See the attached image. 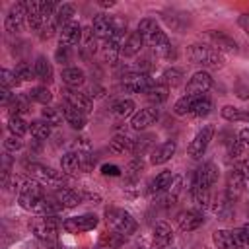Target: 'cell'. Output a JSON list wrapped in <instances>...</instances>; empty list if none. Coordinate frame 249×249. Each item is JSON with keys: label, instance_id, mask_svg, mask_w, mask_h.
Masks as SVG:
<instances>
[{"label": "cell", "instance_id": "obj_1", "mask_svg": "<svg viewBox=\"0 0 249 249\" xmlns=\"http://www.w3.org/2000/svg\"><path fill=\"white\" fill-rule=\"evenodd\" d=\"M187 56L193 64H198L202 68H212L218 70L224 66V56L218 49L210 47V45H202V43H195L187 49Z\"/></svg>", "mask_w": 249, "mask_h": 249}, {"label": "cell", "instance_id": "obj_2", "mask_svg": "<svg viewBox=\"0 0 249 249\" xmlns=\"http://www.w3.org/2000/svg\"><path fill=\"white\" fill-rule=\"evenodd\" d=\"M105 220H107V224H109L115 231H119V233H123V235H130V233H134L136 228H138V224H136V220L132 218V214L126 212L124 208H117V206L105 208Z\"/></svg>", "mask_w": 249, "mask_h": 249}, {"label": "cell", "instance_id": "obj_3", "mask_svg": "<svg viewBox=\"0 0 249 249\" xmlns=\"http://www.w3.org/2000/svg\"><path fill=\"white\" fill-rule=\"evenodd\" d=\"M62 224H64V222H60L56 214H51V216H41V218H37V220L31 224V230H33L35 237H39L43 243H49V241H54V239H56V231H58V228H60Z\"/></svg>", "mask_w": 249, "mask_h": 249}, {"label": "cell", "instance_id": "obj_4", "mask_svg": "<svg viewBox=\"0 0 249 249\" xmlns=\"http://www.w3.org/2000/svg\"><path fill=\"white\" fill-rule=\"evenodd\" d=\"M43 196H45V193H43L41 183H37V181H33V179H27V181L19 187L18 202H19V206L25 208V210H35V206L41 202Z\"/></svg>", "mask_w": 249, "mask_h": 249}, {"label": "cell", "instance_id": "obj_5", "mask_svg": "<svg viewBox=\"0 0 249 249\" xmlns=\"http://www.w3.org/2000/svg\"><path fill=\"white\" fill-rule=\"evenodd\" d=\"M154 88V80L150 74H140V72H132L126 74L123 78V89L130 91V93H148Z\"/></svg>", "mask_w": 249, "mask_h": 249}, {"label": "cell", "instance_id": "obj_6", "mask_svg": "<svg viewBox=\"0 0 249 249\" xmlns=\"http://www.w3.org/2000/svg\"><path fill=\"white\" fill-rule=\"evenodd\" d=\"M214 138V126L212 124H206V126H202L196 134H195V138L191 140V144H189V148H187V154L191 156V158H200L204 152H206V148H208V144H210V140Z\"/></svg>", "mask_w": 249, "mask_h": 249}, {"label": "cell", "instance_id": "obj_7", "mask_svg": "<svg viewBox=\"0 0 249 249\" xmlns=\"http://www.w3.org/2000/svg\"><path fill=\"white\" fill-rule=\"evenodd\" d=\"M25 19H27L25 2H16V4L8 10V14H6V18H4V27H6L8 33H18V31H21Z\"/></svg>", "mask_w": 249, "mask_h": 249}, {"label": "cell", "instance_id": "obj_8", "mask_svg": "<svg viewBox=\"0 0 249 249\" xmlns=\"http://www.w3.org/2000/svg\"><path fill=\"white\" fill-rule=\"evenodd\" d=\"M218 181V167L208 161V163H202L195 173H193V181H191V187H200V189H208Z\"/></svg>", "mask_w": 249, "mask_h": 249}, {"label": "cell", "instance_id": "obj_9", "mask_svg": "<svg viewBox=\"0 0 249 249\" xmlns=\"http://www.w3.org/2000/svg\"><path fill=\"white\" fill-rule=\"evenodd\" d=\"M212 88V76L206 70H198L185 86V95H204Z\"/></svg>", "mask_w": 249, "mask_h": 249}, {"label": "cell", "instance_id": "obj_10", "mask_svg": "<svg viewBox=\"0 0 249 249\" xmlns=\"http://www.w3.org/2000/svg\"><path fill=\"white\" fill-rule=\"evenodd\" d=\"M97 216L95 214H82V216H72L68 220H64L62 228L68 233H82V231H89L97 226Z\"/></svg>", "mask_w": 249, "mask_h": 249}, {"label": "cell", "instance_id": "obj_11", "mask_svg": "<svg viewBox=\"0 0 249 249\" xmlns=\"http://www.w3.org/2000/svg\"><path fill=\"white\" fill-rule=\"evenodd\" d=\"M25 8H27V23L33 31H41L43 25L47 23V18H45V10H43V0H29L25 2Z\"/></svg>", "mask_w": 249, "mask_h": 249}, {"label": "cell", "instance_id": "obj_12", "mask_svg": "<svg viewBox=\"0 0 249 249\" xmlns=\"http://www.w3.org/2000/svg\"><path fill=\"white\" fill-rule=\"evenodd\" d=\"M64 103H68L70 107L82 111L84 115H88V113L93 109L89 95H88V93H82V91H78V89H64Z\"/></svg>", "mask_w": 249, "mask_h": 249}, {"label": "cell", "instance_id": "obj_13", "mask_svg": "<svg viewBox=\"0 0 249 249\" xmlns=\"http://www.w3.org/2000/svg\"><path fill=\"white\" fill-rule=\"evenodd\" d=\"M158 117H160V111H158L156 107H144V109H140L138 113L132 115L130 126H132L134 130H144V128H148L150 124H154V123L158 121Z\"/></svg>", "mask_w": 249, "mask_h": 249}, {"label": "cell", "instance_id": "obj_14", "mask_svg": "<svg viewBox=\"0 0 249 249\" xmlns=\"http://www.w3.org/2000/svg\"><path fill=\"white\" fill-rule=\"evenodd\" d=\"M27 169L33 177L45 181V183H60L62 181V171H56L49 165H43V163H27Z\"/></svg>", "mask_w": 249, "mask_h": 249}, {"label": "cell", "instance_id": "obj_15", "mask_svg": "<svg viewBox=\"0 0 249 249\" xmlns=\"http://www.w3.org/2000/svg\"><path fill=\"white\" fill-rule=\"evenodd\" d=\"M84 37V31H82V25L78 21H70L66 23L64 27H60V45H66V47H74L82 41Z\"/></svg>", "mask_w": 249, "mask_h": 249}, {"label": "cell", "instance_id": "obj_16", "mask_svg": "<svg viewBox=\"0 0 249 249\" xmlns=\"http://www.w3.org/2000/svg\"><path fill=\"white\" fill-rule=\"evenodd\" d=\"M175 148H177L175 140H165V142H161L160 146H156V148L152 150L150 163H152V165H161V163L169 161V160L173 158V154H175Z\"/></svg>", "mask_w": 249, "mask_h": 249}, {"label": "cell", "instance_id": "obj_17", "mask_svg": "<svg viewBox=\"0 0 249 249\" xmlns=\"http://www.w3.org/2000/svg\"><path fill=\"white\" fill-rule=\"evenodd\" d=\"M177 224L183 231H193V230H198L204 224V216H202L200 210H187V212L179 214Z\"/></svg>", "mask_w": 249, "mask_h": 249}, {"label": "cell", "instance_id": "obj_18", "mask_svg": "<svg viewBox=\"0 0 249 249\" xmlns=\"http://www.w3.org/2000/svg\"><path fill=\"white\" fill-rule=\"evenodd\" d=\"M171 241H173V231H171L169 224H165V222H158V224L154 226L152 249H165Z\"/></svg>", "mask_w": 249, "mask_h": 249}, {"label": "cell", "instance_id": "obj_19", "mask_svg": "<svg viewBox=\"0 0 249 249\" xmlns=\"http://www.w3.org/2000/svg\"><path fill=\"white\" fill-rule=\"evenodd\" d=\"M54 200L62 206V208H72V206H76V204H80L82 202V198H84V195L82 193H78V191H74V189H56L54 191Z\"/></svg>", "mask_w": 249, "mask_h": 249}, {"label": "cell", "instance_id": "obj_20", "mask_svg": "<svg viewBox=\"0 0 249 249\" xmlns=\"http://www.w3.org/2000/svg\"><path fill=\"white\" fill-rule=\"evenodd\" d=\"M111 23H113V16H105V14H99L93 18V23H91V31L95 37L103 39V41H109L111 39Z\"/></svg>", "mask_w": 249, "mask_h": 249}, {"label": "cell", "instance_id": "obj_21", "mask_svg": "<svg viewBox=\"0 0 249 249\" xmlns=\"http://www.w3.org/2000/svg\"><path fill=\"white\" fill-rule=\"evenodd\" d=\"M161 16H163V21H165L171 29H175V31H179V33H183L185 27L189 25V14H185V12L165 10Z\"/></svg>", "mask_w": 249, "mask_h": 249}, {"label": "cell", "instance_id": "obj_22", "mask_svg": "<svg viewBox=\"0 0 249 249\" xmlns=\"http://www.w3.org/2000/svg\"><path fill=\"white\" fill-rule=\"evenodd\" d=\"M243 185H245V177L239 171V167L231 169L230 175H228V191H226V196L231 198V200H235L239 196V193L243 191Z\"/></svg>", "mask_w": 249, "mask_h": 249}, {"label": "cell", "instance_id": "obj_23", "mask_svg": "<svg viewBox=\"0 0 249 249\" xmlns=\"http://www.w3.org/2000/svg\"><path fill=\"white\" fill-rule=\"evenodd\" d=\"M208 37H210V41L214 43V49L218 47L220 53H222V51H226V53H237V43H235L230 35H226L224 31H210Z\"/></svg>", "mask_w": 249, "mask_h": 249}, {"label": "cell", "instance_id": "obj_24", "mask_svg": "<svg viewBox=\"0 0 249 249\" xmlns=\"http://www.w3.org/2000/svg\"><path fill=\"white\" fill-rule=\"evenodd\" d=\"M33 68H35L37 80H41L43 84H51V82H53V64L49 62V58H47L45 54H39V56L35 58Z\"/></svg>", "mask_w": 249, "mask_h": 249}, {"label": "cell", "instance_id": "obj_25", "mask_svg": "<svg viewBox=\"0 0 249 249\" xmlns=\"http://www.w3.org/2000/svg\"><path fill=\"white\" fill-rule=\"evenodd\" d=\"M60 111H62V117H64V121L72 126V128H78V130H82L84 126H86V115L82 113V111H78V109H74V107H70L68 103H64L62 107H60Z\"/></svg>", "mask_w": 249, "mask_h": 249}, {"label": "cell", "instance_id": "obj_26", "mask_svg": "<svg viewBox=\"0 0 249 249\" xmlns=\"http://www.w3.org/2000/svg\"><path fill=\"white\" fill-rule=\"evenodd\" d=\"M60 78H62V82L72 89V88H78V86H82L84 82H86V74H84V70L82 68H78V66H66L64 70H62V74H60Z\"/></svg>", "mask_w": 249, "mask_h": 249}, {"label": "cell", "instance_id": "obj_27", "mask_svg": "<svg viewBox=\"0 0 249 249\" xmlns=\"http://www.w3.org/2000/svg\"><path fill=\"white\" fill-rule=\"evenodd\" d=\"M142 47H144V39L140 37L138 31H132V33L126 37V41H124V45H123V49H121V54H123V56H134V54H138V53L142 51Z\"/></svg>", "mask_w": 249, "mask_h": 249}, {"label": "cell", "instance_id": "obj_28", "mask_svg": "<svg viewBox=\"0 0 249 249\" xmlns=\"http://www.w3.org/2000/svg\"><path fill=\"white\" fill-rule=\"evenodd\" d=\"M171 181H173L171 171H161V173H158V175L150 181L148 193H150V195H160V193H163V191H167V189L171 187Z\"/></svg>", "mask_w": 249, "mask_h": 249}, {"label": "cell", "instance_id": "obj_29", "mask_svg": "<svg viewBox=\"0 0 249 249\" xmlns=\"http://www.w3.org/2000/svg\"><path fill=\"white\" fill-rule=\"evenodd\" d=\"M222 117L230 123H247L249 124V109L226 105V107H222Z\"/></svg>", "mask_w": 249, "mask_h": 249}, {"label": "cell", "instance_id": "obj_30", "mask_svg": "<svg viewBox=\"0 0 249 249\" xmlns=\"http://www.w3.org/2000/svg\"><path fill=\"white\" fill-rule=\"evenodd\" d=\"M60 169L64 173H74L82 169V154L80 152H66L60 158Z\"/></svg>", "mask_w": 249, "mask_h": 249}, {"label": "cell", "instance_id": "obj_31", "mask_svg": "<svg viewBox=\"0 0 249 249\" xmlns=\"http://www.w3.org/2000/svg\"><path fill=\"white\" fill-rule=\"evenodd\" d=\"M121 43L117 41H103V47H101V54H103V60L107 64H115L119 54H121Z\"/></svg>", "mask_w": 249, "mask_h": 249}, {"label": "cell", "instance_id": "obj_32", "mask_svg": "<svg viewBox=\"0 0 249 249\" xmlns=\"http://www.w3.org/2000/svg\"><path fill=\"white\" fill-rule=\"evenodd\" d=\"M212 239H214V243H216L218 249H237L235 239H233L231 231H228V230H216L214 235H212Z\"/></svg>", "mask_w": 249, "mask_h": 249}, {"label": "cell", "instance_id": "obj_33", "mask_svg": "<svg viewBox=\"0 0 249 249\" xmlns=\"http://www.w3.org/2000/svg\"><path fill=\"white\" fill-rule=\"evenodd\" d=\"M51 124H47L43 119H37V121H31L29 123V132L35 140H47L51 136Z\"/></svg>", "mask_w": 249, "mask_h": 249}, {"label": "cell", "instance_id": "obj_34", "mask_svg": "<svg viewBox=\"0 0 249 249\" xmlns=\"http://www.w3.org/2000/svg\"><path fill=\"white\" fill-rule=\"evenodd\" d=\"M196 99H198V95H183L181 99L175 101V105H173V113L179 115V117H183V115H191V111H193Z\"/></svg>", "mask_w": 249, "mask_h": 249}, {"label": "cell", "instance_id": "obj_35", "mask_svg": "<svg viewBox=\"0 0 249 249\" xmlns=\"http://www.w3.org/2000/svg\"><path fill=\"white\" fill-rule=\"evenodd\" d=\"M132 142L134 140H130L126 134H115L109 142V148L113 154H124L126 150H132Z\"/></svg>", "mask_w": 249, "mask_h": 249}, {"label": "cell", "instance_id": "obj_36", "mask_svg": "<svg viewBox=\"0 0 249 249\" xmlns=\"http://www.w3.org/2000/svg\"><path fill=\"white\" fill-rule=\"evenodd\" d=\"M29 101H31V99H29L27 95H18V93H16L14 99H12V103L8 105V107H10V117H14V115L19 117L21 113H27V111H29Z\"/></svg>", "mask_w": 249, "mask_h": 249}, {"label": "cell", "instance_id": "obj_37", "mask_svg": "<svg viewBox=\"0 0 249 249\" xmlns=\"http://www.w3.org/2000/svg\"><path fill=\"white\" fill-rule=\"evenodd\" d=\"M74 4H60L58 8H56V12H54V19H56V25H60V27H64L66 23H70L72 21V16H74Z\"/></svg>", "mask_w": 249, "mask_h": 249}, {"label": "cell", "instance_id": "obj_38", "mask_svg": "<svg viewBox=\"0 0 249 249\" xmlns=\"http://www.w3.org/2000/svg\"><path fill=\"white\" fill-rule=\"evenodd\" d=\"M161 82H163V86H171V88L179 86L183 82V70L181 68H175V66L165 68L161 72Z\"/></svg>", "mask_w": 249, "mask_h": 249}, {"label": "cell", "instance_id": "obj_39", "mask_svg": "<svg viewBox=\"0 0 249 249\" xmlns=\"http://www.w3.org/2000/svg\"><path fill=\"white\" fill-rule=\"evenodd\" d=\"M111 111H113L117 117H128V115H132V111H134V101H132V99H124V97H121V99L113 101Z\"/></svg>", "mask_w": 249, "mask_h": 249}, {"label": "cell", "instance_id": "obj_40", "mask_svg": "<svg viewBox=\"0 0 249 249\" xmlns=\"http://www.w3.org/2000/svg\"><path fill=\"white\" fill-rule=\"evenodd\" d=\"M27 97H29L31 101H37V103L49 105V103H51V99H53V93L49 91V88H47V86H37V88H33L31 91H27Z\"/></svg>", "mask_w": 249, "mask_h": 249}, {"label": "cell", "instance_id": "obj_41", "mask_svg": "<svg viewBox=\"0 0 249 249\" xmlns=\"http://www.w3.org/2000/svg\"><path fill=\"white\" fill-rule=\"evenodd\" d=\"M41 119H43L47 124H51V126H58V124L62 123V111L45 105V107L41 109Z\"/></svg>", "mask_w": 249, "mask_h": 249}, {"label": "cell", "instance_id": "obj_42", "mask_svg": "<svg viewBox=\"0 0 249 249\" xmlns=\"http://www.w3.org/2000/svg\"><path fill=\"white\" fill-rule=\"evenodd\" d=\"M152 142H154V134H142V136H138L132 142V154L136 158H142V154L148 152V148L152 146Z\"/></svg>", "mask_w": 249, "mask_h": 249}, {"label": "cell", "instance_id": "obj_43", "mask_svg": "<svg viewBox=\"0 0 249 249\" xmlns=\"http://www.w3.org/2000/svg\"><path fill=\"white\" fill-rule=\"evenodd\" d=\"M8 128H10V132H12V136H18V138H21L27 130H29V123H25L21 117H10L8 119Z\"/></svg>", "mask_w": 249, "mask_h": 249}, {"label": "cell", "instance_id": "obj_44", "mask_svg": "<svg viewBox=\"0 0 249 249\" xmlns=\"http://www.w3.org/2000/svg\"><path fill=\"white\" fill-rule=\"evenodd\" d=\"M191 198H193L196 208H206L210 202V191L200 189V187H191Z\"/></svg>", "mask_w": 249, "mask_h": 249}, {"label": "cell", "instance_id": "obj_45", "mask_svg": "<svg viewBox=\"0 0 249 249\" xmlns=\"http://www.w3.org/2000/svg\"><path fill=\"white\" fill-rule=\"evenodd\" d=\"M210 111H212V101H210V97L198 95V99L195 101V107H193L191 115H193V117H206Z\"/></svg>", "mask_w": 249, "mask_h": 249}, {"label": "cell", "instance_id": "obj_46", "mask_svg": "<svg viewBox=\"0 0 249 249\" xmlns=\"http://www.w3.org/2000/svg\"><path fill=\"white\" fill-rule=\"evenodd\" d=\"M126 33V19L119 18V16H113V23H111V39L109 41H117L121 43L123 35Z\"/></svg>", "mask_w": 249, "mask_h": 249}, {"label": "cell", "instance_id": "obj_47", "mask_svg": "<svg viewBox=\"0 0 249 249\" xmlns=\"http://www.w3.org/2000/svg\"><path fill=\"white\" fill-rule=\"evenodd\" d=\"M214 212L220 216V220H228V218L233 214V200H231V198H228V196L224 195V198H222L220 202H216Z\"/></svg>", "mask_w": 249, "mask_h": 249}, {"label": "cell", "instance_id": "obj_48", "mask_svg": "<svg viewBox=\"0 0 249 249\" xmlns=\"http://www.w3.org/2000/svg\"><path fill=\"white\" fill-rule=\"evenodd\" d=\"M123 239H124L123 233H119V231H107V233H103V237H101V241H99V247L115 249V247H119V245L123 243Z\"/></svg>", "mask_w": 249, "mask_h": 249}, {"label": "cell", "instance_id": "obj_49", "mask_svg": "<svg viewBox=\"0 0 249 249\" xmlns=\"http://www.w3.org/2000/svg\"><path fill=\"white\" fill-rule=\"evenodd\" d=\"M146 97H148L152 103H156V105L163 103V101L167 99V86H163V84H154V88L146 93Z\"/></svg>", "mask_w": 249, "mask_h": 249}, {"label": "cell", "instance_id": "obj_50", "mask_svg": "<svg viewBox=\"0 0 249 249\" xmlns=\"http://www.w3.org/2000/svg\"><path fill=\"white\" fill-rule=\"evenodd\" d=\"M14 72L18 74V78H19L21 82L37 80V76H35V68H31V64H29V62H19V64L16 66V70H14Z\"/></svg>", "mask_w": 249, "mask_h": 249}, {"label": "cell", "instance_id": "obj_51", "mask_svg": "<svg viewBox=\"0 0 249 249\" xmlns=\"http://www.w3.org/2000/svg\"><path fill=\"white\" fill-rule=\"evenodd\" d=\"M0 76H2V78H0L2 88H14V86H18V84L21 82V80L18 78V74H16V72H12V70H8V68H4Z\"/></svg>", "mask_w": 249, "mask_h": 249}, {"label": "cell", "instance_id": "obj_52", "mask_svg": "<svg viewBox=\"0 0 249 249\" xmlns=\"http://www.w3.org/2000/svg\"><path fill=\"white\" fill-rule=\"evenodd\" d=\"M70 56H72L70 47H66V45H58V47H56L54 58H56V62H58L60 66H62V64H68V62H70Z\"/></svg>", "mask_w": 249, "mask_h": 249}, {"label": "cell", "instance_id": "obj_53", "mask_svg": "<svg viewBox=\"0 0 249 249\" xmlns=\"http://www.w3.org/2000/svg\"><path fill=\"white\" fill-rule=\"evenodd\" d=\"M23 148V140L18 138V136H8L4 140V150L6 152H19Z\"/></svg>", "mask_w": 249, "mask_h": 249}, {"label": "cell", "instance_id": "obj_54", "mask_svg": "<svg viewBox=\"0 0 249 249\" xmlns=\"http://www.w3.org/2000/svg\"><path fill=\"white\" fill-rule=\"evenodd\" d=\"M82 41H84V49H86L88 53H95L97 47H95V35H93V31H91V27L84 31Z\"/></svg>", "mask_w": 249, "mask_h": 249}, {"label": "cell", "instance_id": "obj_55", "mask_svg": "<svg viewBox=\"0 0 249 249\" xmlns=\"http://www.w3.org/2000/svg\"><path fill=\"white\" fill-rule=\"evenodd\" d=\"M231 235H233V239H235L237 249H249V239L245 237V233H243V230H241V228L233 230V231H231Z\"/></svg>", "mask_w": 249, "mask_h": 249}, {"label": "cell", "instance_id": "obj_56", "mask_svg": "<svg viewBox=\"0 0 249 249\" xmlns=\"http://www.w3.org/2000/svg\"><path fill=\"white\" fill-rule=\"evenodd\" d=\"M142 169H144V163H142V160H140V158H134V160L128 163V167H126V171H128V175H130V177H138Z\"/></svg>", "mask_w": 249, "mask_h": 249}, {"label": "cell", "instance_id": "obj_57", "mask_svg": "<svg viewBox=\"0 0 249 249\" xmlns=\"http://www.w3.org/2000/svg\"><path fill=\"white\" fill-rule=\"evenodd\" d=\"M237 138H239V142H241V146H243V148H249V126H247V128H243V130H239Z\"/></svg>", "mask_w": 249, "mask_h": 249}, {"label": "cell", "instance_id": "obj_58", "mask_svg": "<svg viewBox=\"0 0 249 249\" xmlns=\"http://www.w3.org/2000/svg\"><path fill=\"white\" fill-rule=\"evenodd\" d=\"M237 23H239V27L249 35V14H243V16H239V19H237Z\"/></svg>", "mask_w": 249, "mask_h": 249}, {"label": "cell", "instance_id": "obj_59", "mask_svg": "<svg viewBox=\"0 0 249 249\" xmlns=\"http://www.w3.org/2000/svg\"><path fill=\"white\" fill-rule=\"evenodd\" d=\"M101 171H103V175H119V167L117 165H103Z\"/></svg>", "mask_w": 249, "mask_h": 249}, {"label": "cell", "instance_id": "obj_60", "mask_svg": "<svg viewBox=\"0 0 249 249\" xmlns=\"http://www.w3.org/2000/svg\"><path fill=\"white\" fill-rule=\"evenodd\" d=\"M239 171L243 173V177H245V179H249V158H245V160L241 161V165H239Z\"/></svg>", "mask_w": 249, "mask_h": 249}, {"label": "cell", "instance_id": "obj_61", "mask_svg": "<svg viewBox=\"0 0 249 249\" xmlns=\"http://www.w3.org/2000/svg\"><path fill=\"white\" fill-rule=\"evenodd\" d=\"M45 247H47V249H64V247L60 245V241H58V239H54V241H49V243H45Z\"/></svg>", "mask_w": 249, "mask_h": 249}, {"label": "cell", "instance_id": "obj_62", "mask_svg": "<svg viewBox=\"0 0 249 249\" xmlns=\"http://www.w3.org/2000/svg\"><path fill=\"white\" fill-rule=\"evenodd\" d=\"M241 230H243V233H245V237L249 239V222H247V224H243V226H241Z\"/></svg>", "mask_w": 249, "mask_h": 249}]
</instances>
